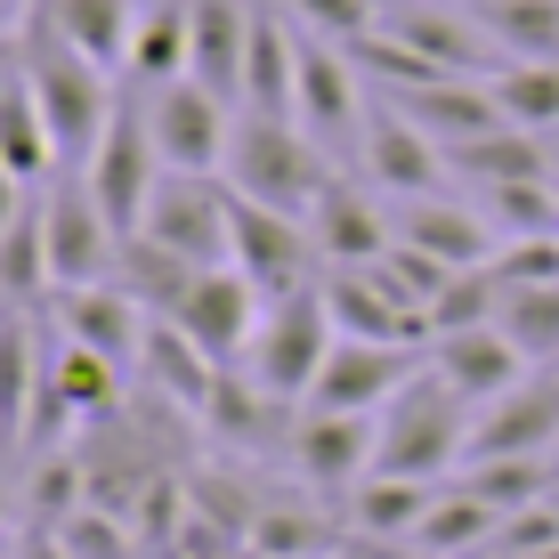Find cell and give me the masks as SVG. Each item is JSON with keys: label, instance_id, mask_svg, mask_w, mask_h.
Returning <instances> with one entry per match:
<instances>
[{"label": "cell", "instance_id": "f907efd6", "mask_svg": "<svg viewBox=\"0 0 559 559\" xmlns=\"http://www.w3.org/2000/svg\"><path fill=\"white\" fill-rule=\"evenodd\" d=\"M551 511H559V478H551Z\"/></svg>", "mask_w": 559, "mask_h": 559}, {"label": "cell", "instance_id": "ffe728a7", "mask_svg": "<svg viewBox=\"0 0 559 559\" xmlns=\"http://www.w3.org/2000/svg\"><path fill=\"white\" fill-rule=\"evenodd\" d=\"M390 219H397V243H414V252H430L447 267H487L503 252L495 219L478 203H454V195H414V203H397Z\"/></svg>", "mask_w": 559, "mask_h": 559}, {"label": "cell", "instance_id": "d6986e66", "mask_svg": "<svg viewBox=\"0 0 559 559\" xmlns=\"http://www.w3.org/2000/svg\"><path fill=\"white\" fill-rule=\"evenodd\" d=\"M430 373L447 381L454 397H471V406H495V397L519 390L535 365L511 349L503 324H471V333H438V341H430Z\"/></svg>", "mask_w": 559, "mask_h": 559}, {"label": "cell", "instance_id": "3957f363", "mask_svg": "<svg viewBox=\"0 0 559 559\" xmlns=\"http://www.w3.org/2000/svg\"><path fill=\"white\" fill-rule=\"evenodd\" d=\"M471 397H454L438 373H414L406 390L381 406V462L373 471L390 478H447L462 471V454H471Z\"/></svg>", "mask_w": 559, "mask_h": 559}, {"label": "cell", "instance_id": "7bdbcfd3", "mask_svg": "<svg viewBox=\"0 0 559 559\" xmlns=\"http://www.w3.org/2000/svg\"><path fill=\"white\" fill-rule=\"evenodd\" d=\"M284 9H293L300 33H317V41H341V49H357L365 33L381 25V0H284Z\"/></svg>", "mask_w": 559, "mask_h": 559}, {"label": "cell", "instance_id": "83f0119b", "mask_svg": "<svg viewBox=\"0 0 559 559\" xmlns=\"http://www.w3.org/2000/svg\"><path fill=\"white\" fill-rule=\"evenodd\" d=\"M0 163H9L25 187H49L57 170H66L57 130H49V114H41V98H33L25 73H16V82H0Z\"/></svg>", "mask_w": 559, "mask_h": 559}, {"label": "cell", "instance_id": "7402d4cb", "mask_svg": "<svg viewBox=\"0 0 559 559\" xmlns=\"http://www.w3.org/2000/svg\"><path fill=\"white\" fill-rule=\"evenodd\" d=\"M195 73V16L187 0H139V33H130V57H122V82L139 90H170Z\"/></svg>", "mask_w": 559, "mask_h": 559}, {"label": "cell", "instance_id": "e575fe53", "mask_svg": "<svg viewBox=\"0 0 559 559\" xmlns=\"http://www.w3.org/2000/svg\"><path fill=\"white\" fill-rule=\"evenodd\" d=\"M252 551L260 559H324V551H341V535H333V519L317 511V495H260Z\"/></svg>", "mask_w": 559, "mask_h": 559}, {"label": "cell", "instance_id": "7dc6e473", "mask_svg": "<svg viewBox=\"0 0 559 559\" xmlns=\"http://www.w3.org/2000/svg\"><path fill=\"white\" fill-rule=\"evenodd\" d=\"M324 559H390L381 544H341V551H324Z\"/></svg>", "mask_w": 559, "mask_h": 559}, {"label": "cell", "instance_id": "52a82bcc", "mask_svg": "<svg viewBox=\"0 0 559 559\" xmlns=\"http://www.w3.org/2000/svg\"><path fill=\"white\" fill-rule=\"evenodd\" d=\"M49 267H57V293H73V284H114V267H122V236H114V219L98 211L82 170H57L49 179ZM49 293V300H57Z\"/></svg>", "mask_w": 559, "mask_h": 559}, {"label": "cell", "instance_id": "5bb4252c", "mask_svg": "<svg viewBox=\"0 0 559 559\" xmlns=\"http://www.w3.org/2000/svg\"><path fill=\"white\" fill-rule=\"evenodd\" d=\"M559 447V365H535L519 390H503L495 406L471 414V454L462 462H495V454H551Z\"/></svg>", "mask_w": 559, "mask_h": 559}, {"label": "cell", "instance_id": "c3c4849f", "mask_svg": "<svg viewBox=\"0 0 559 559\" xmlns=\"http://www.w3.org/2000/svg\"><path fill=\"white\" fill-rule=\"evenodd\" d=\"M0 544H9V487H0Z\"/></svg>", "mask_w": 559, "mask_h": 559}, {"label": "cell", "instance_id": "f1b7e54d", "mask_svg": "<svg viewBox=\"0 0 559 559\" xmlns=\"http://www.w3.org/2000/svg\"><path fill=\"white\" fill-rule=\"evenodd\" d=\"M139 373L154 381V397H170L179 414H203V406H211V381H219V365H211L170 317H154V324H146V349H139Z\"/></svg>", "mask_w": 559, "mask_h": 559}, {"label": "cell", "instance_id": "816d5d0a", "mask_svg": "<svg viewBox=\"0 0 559 559\" xmlns=\"http://www.w3.org/2000/svg\"><path fill=\"white\" fill-rule=\"evenodd\" d=\"M9 551H16V544H0V559H9Z\"/></svg>", "mask_w": 559, "mask_h": 559}, {"label": "cell", "instance_id": "9a60e30c", "mask_svg": "<svg viewBox=\"0 0 559 559\" xmlns=\"http://www.w3.org/2000/svg\"><path fill=\"white\" fill-rule=\"evenodd\" d=\"M308 260H324L317 236H308V219H293V211H267V203H252V195H236V267L260 284V300L317 284V276H308Z\"/></svg>", "mask_w": 559, "mask_h": 559}, {"label": "cell", "instance_id": "7a4b0ae2", "mask_svg": "<svg viewBox=\"0 0 559 559\" xmlns=\"http://www.w3.org/2000/svg\"><path fill=\"white\" fill-rule=\"evenodd\" d=\"M333 170H341L333 154L300 122H276V114H243L236 139H227V187L267 211H293V219H308V203L333 187Z\"/></svg>", "mask_w": 559, "mask_h": 559}, {"label": "cell", "instance_id": "5b68a950", "mask_svg": "<svg viewBox=\"0 0 559 559\" xmlns=\"http://www.w3.org/2000/svg\"><path fill=\"white\" fill-rule=\"evenodd\" d=\"M139 236H154L163 252H179L187 267H236V187L163 170Z\"/></svg>", "mask_w": 559, "mask_h": 559}, {"label": "cell", "instance_id": "30bf717a", "mask_svg": "<svg viewBox=\"0 0 559 559\" xmlns=\"http://www.w3.org/2000/svg\"><path fill=\"white\" fill-rule=\"evenodd\" d=\"M284 454H293V471L317 495H349L381 462V414H317L308 406L293 421V438H284Z\"/></svg>", "mask_w": 559, "mask_h": 559}, {"label": "cell", "instance_id": "44dd1931", "mask_svg": "<svg viewBox=\"0 0 559 559\" xmlns=\"http://www.w3.org/2000/svg\"><path fill=\"white\" fill-rule=\"evenodd\" d=\"M324 308H333V324L349 341H390V349H430V324H421V308H406L381 284V267H333L324 276Z\"/></svg>", "mask_w": 559, "mask_h": 559}, {"label": "cell", "instance_id": "d4e9b609", "mask_svg": "<svg viewBox=\"0 0 559 559\" xmlns=\"http://www.w3.org/2000/svg\"><path fill=\"white\" fill-rule=\"evenodd\" d=\"M341 503H349L357 544L406 551V544H414V527H421V511L438 503V478H390V471H373L365 487H349V495H341Z\"/></svg>", "mask_w": 559, "mask_h": 559}, {"label": "cell", "instance_id": "836d02e7", "mask_svg": "<svg viewBox=\"0 0 559 559\" xmlns=\"http://www.w3.org/2000/svg\"><path fill=\"white\" fill-rule=\"evenodd\" d=\"M447 170L454 179H471V187H511V179H551V139H535V130H487V139H471V146H454L447 154Z\"/></svg>", "mask_w": 559, "mask_h": 559}, {"label": "cell", "instance_id": "ee69618b", "mask_svg": "<svg viewBox=\"0 0 559 559\" xmlns=\"http://www.w3.org/2000/svg\"><path fill=\"white\" fill-rule=\"evenodd\" d=\"M551 544H559V511H551V503H535V511H511L503 527H495L487 559H544Z\"/></svg>", "mask_w": 559, "mask_h": 559}, {"label": "cell", "instance_id": "8d00e7d4", "mask_svg": "<svg viewBox=\"0 0 559 559\" xmlns=\"http://www.w3.org/2000/svg\"><path fill=\"white\" fill-rule=\"evenodd\" d=\"M478 211L495 219L503 243L559 236V179H511V187H478Z\"/></svg>", "mask_w": 559, "mask_h": 559}, {"label": "cell", "instance_id": "d590c367", "mask_svg": "<svg viewBox=\"0 0 559 559\" xmlns=\"http://www.w3.org/2000/svg\"><path fill=\"white\" fill-rule=\"evenodd\" d=\"M551 478H559V462H551V454H495V462H462L454 487H471L495 519H511V511L551 503Z\"/></svg>", "mask_w": 559, "mask_h": 559}, {"label": "cell", "instance_id": "6da1fadb", "mask_svg": "<svg viewBox=\"0 0 559 559\" xmlns=\"http://www.w3.org/2000/svg\"><path fill=\"white\" fill-rule=\"evenodd\" d=\"M25 82H33V98H41L49 130H57V154H66V170H82L90 154H98L114 106L130 98L122 73H106L98 57H82L73 41H57L41 16H33V41H25Z\"/></svg>", "mask_w": 559, "mask_h": 559}, {"label": "cell", "instance_id": "ba28073f", "mask_svg": "<svg viewBox=\"0 0 559 559\" xmlns=\"http://www.w3.org/2000/svg\"><path fill=\"white\" fill-rule=\"evenodd\" d=\"M146 130H154V154H163V170H187V179H211V170H227V139H236V122H227V98H211L203 82H170V90H146Z\"/></svg>", "mask_w": 559, "mask_h": 559}, {"label": "cell", "instance_id": "74e56055", "mask_svg": "<svg viewBox=\"0 0 559 559\" xmlns=\"http://www.w3.org/2000/svg\"><path fill=\"white\" fill-rule=\"evenodd\" d=\"M495 324L511 333V349L527 365H559V284H511Z\"/></svg>", "mask_w": 559, "mask_h": 559}, {"label": "cell", "instance_id": "bcb514c9", "mask_svg": "<svg viewBox=\"0 0 559 559\" xmlns=\"http://www.w3.org/2000/svg\"><path fill=\"white\" fill-rule=\"evenodd\" d=\"M25 195H33V187L16 179L9 163H0V236H9V219H16V211H25Z\"/></svg>", "mask_w": 559, "mask_h": 559}, {"label": "cell", "instance_id": "4dcf8cb0", "mask_svg": "<svg viewBox=\"0 0 559 559\" xmlns=\"http://www.w3.org/2000/svg\"><path fill=\"white\" fill-rule=\"evenodd\" d=\"M503 66H559V0H462Z\"/></svg>", "mask_w": 559, "mask_h": 559}, {"label": "cell", "instance_id": "9c48e42d", "mask_svg": "<svg viewBox=\"0 0 559 559\" xmlns=\"http://www.w3.org/2000/svg\"><path fill=\"white\" fill-rule=\"evenodd\" d=\"M260 308L267 300H260V284L243 276V267H195V284L179 293L170 324H179L211 365H236L243 349H252V333H260Z\"/></svg>", "mask_w": 559, "mask_h": 559}, {"label": "cell", "instance_id": "b9f144b4", "mask_svg": "<svg viewBox=\"0 0 559 559\" xmlns=\"http://www.w3.org/2000/svg\"><path fill=\"white\" fill-rule=\"evenodd\" d=\"M25 511H33V527H66V519H82L90 511V471L73 454H41V471H33V487H25Z\"/></svg>", "mask_w": 559, "mask_h": 559}, {"label": "cell", "instance_id": "277c9868", "mask_svg": "<svg viewBox=\"0 0 559 559\" xmlns=\"http://www.w3.org/2000/svg\"><path fill=\"white\" fill-rule=\"evenodd\" d=\"M333 341H341V324H333V308H324V284L276 293L260 308V333H252V349H243V373H252L267 397H284V406H308Z\"/></svg>", "mask_w": 559, "mask_h": 559}, {"label": "cell", "instance_id": "ab89813d", "mask_svg": "<svg viewBox=\"0 0 559 559\" xmlns=\"http://www.w3.org/2000/svg\"><path fill=\"white\" fill-rule=\"evenodd\" d=\"M495 106H503V122L535 130V139H551L559 130V66H495Z\"/></svg>", "mask_w": 559, "mask_h": 559}, {"label": "cell", "instance_id": "cb8c5ba5", "mask_svg": "<svg viewBox=\"0 0 559 559\" xmlns=\"http://www.w3.org/2000/svg\"><path fill=\"white\" fill-rule=\"evenodd\" d=\"M33 390H49L33 308H0V447H33Z\"/></svg>", "mask_w": 559, "mask_h": 559}, {"label": "cell", "instance_id": "60d3db41", "mask_svg": "<svg viewBox=\"0 0 559 559\" xmlns=\"http://www.w3.org/2000/svg\"><path fill=\"white\" fill-rule=\"evenodd\" d=\"M503 293H511V284L495 276V260H487V267H454L447 293L430 300V341H438V333H471V324H495Z\"/></svg>", "mask_w": 559, "mask_h": 559}, {"label": "cell", "instance_id": "f6af8a7d", "mask_svg": "<svg viewBox=\"0 0 559 559\" xmlns=\"http://www.w3.org/2000/svg\"><path fill=\"white\" fill-rule=\"evenodd\" d=\"M9 559H73V551H66V535H57V527H25Z\"/></svg>", "mask_w": 559, "mask_h": 559}, {"label": "cell", "instance_id": "f35d334b", "mask_svg": "<svg viewBox=\"0 0 559 559\" xmlns=\"http://www.w3.org/2000/svg\"><path fill=\"white\" fill-rule=\"evenodd\" d=\"M114 284H130L154 317H170V308H179V293L195 284V267H187L179 252H163L154 236H122V267H114Z\"/></svg>", "mask_w": 559, "mask_h": 559}, {"label": "cell", "instance_id": "7c38bea8", "mask_svg": "<svg viewBox=\"0 0 559 559\" xmlns=\"http://www.w3.org/2000/svg\"><path fill=\"white\" fill-rule=\"evenodd\" d=\"M390 41H406L414 57H430L438 73H495L503 57H495L487 25H478L471 9H454V0H381V25Z\"/></svg>", "mask_w": 559, "mask_h": 559}, {"label": "cell", "instance_id": "681fc988", "mask_svg": "<svg viewBox=\"0 0 559 559\" xmlns=\"http://www.w3.org/2000/svg\"><path fill=\"white\" fill-rule=\"evenodd\" d=\"M551 179H559V130H551Z\"/></svg>", "mask_w": 559, "mask_h": 559}, {"label": "cell", "instance_id": "603a6c76", "mask_svg": "<svg viewBox=\"0 0 559 559\" xmlns=\"http://www.w3.org/2000/svg\"><path fill=\"white\" fill-rule=\"evenodd\" d=\"M187 16H195V73L187 82H203L211 98L236 106L243 57H252V0H187Z\"/></svg>", "mask_w": 559, "mask_h": 559}, {"label": "cell", "instance_id": "4fadbf2b", "mask_svg": "<svg viewBox=\"0 0 559 559\" xmlns=\"http://www.w3.org/2000/svg\"><path fill=\"white\" fill-rule=\"evenodd\" d=\"M421 373V349H390V341H333V357H324L317 390H308V406L317 414H381L397 390Z\"/></svg>", "mask_w": 559, "mask_h": 559}, {"label": "cell", "instance_id": "4316f807", "mask_svg": "<svg viewBox=\"0 0 559 559\" xmlns=\"http://www.w3.org/2000/svg\"><path fill=\"white\" fill-rule=\"evenodd\" d=\"M284 414H293L284 397H267L252 373H227V365H219L211 406H203L211 438H227V447H284V438H293V421H284Z\"/></svg>", "mask_w": 559, "mask_h": 559}, {"label": "cell", "instance_id": "e0dca14e", "mask_svg": "<svg viewBox=\"0 0 559 559\" xmlns=\"http://www.w3.org/2000/svg\"><path fill=\"white\" fill-rule=\"evenodd\" d=\"M308 236H317V252L333 260V267H373V260L397 243V219L365 195L349 170H333V187L308 203Z\"/></svg>", "mask_w": 559, "mask_h": 559}, {"label": "cell", "instance_id": "2e32d148", "mask_svg": "<svg viewBox=\"0 0 559 559\" xmlns=\"http://www.w3.org/2000/svg\"><path fill=\"white\" fill-rule=\"evenodd\" d=\"M49 317H57V333H66V341H82V349H98L114 365H139L154 308L130 293V284H73V293L49 300Z\"/></svg>", "mask_w": 559, "mask_h": 559}, {"label": "cell", "instance_id": "484cf974", "mask_svg": "<svg viewBox=\"0 0 559 559\" xmlns=\"http://www.w3.org/2000/svg\"><path fill=\"white\" fill-rule=\"evenodd\" d=\"M41 406L73 414V421H114V414H122V365L98 357V349H82V341H57Z\"/></svg>", "mask_w": 559, "mask_h": 559}, {"label": "cell", "instance_id": "8fae6325", "mask_svg": "<svg viewBox=\"0 0 559 559\" xmlns=\"http://www.w3.org/2000/svg\"><path fill=\"white\" fill-rule=\"evenodd\" d=\"M365 179L381 187V195H397V203H414V195H447V146L430 139V130L414 122V114H397L390 98L373 90V122H365Z\"/></svg>", "mask_w": 559, "mask_h": 559}, {"label": "cell", "instance_id": "8992f818", "mask_svg": "<svg viewBox=\"0 0 559 559\" xmlns=\"http://www.w3.org/2000/svg\"><path fill=\"white\" fill-rule=\"evenodd\" d=\"M82 179H90V195H98V211L114 219V236H139L146 227V203H154V187H163V154H154V130H146L139 98L114 106V122H106L98 154L82 163Z\"/></svg>", "mask_w": 559, "mask_h": 559}, {"label": "cell", "instance_id": "f546056e", "mask_svg": "<svg viewBox=\"0 0 559 559\" xmlns=\"http://www.w3.org/2000/svg\"><path fill=\"white\" fill-rule=\"evenodd\" d=\"M41 25L82 57H98L106 73H122L130 33H139V0H41Z\"/></svg>", "mask_w": 559, "mask_h": 559}, {"label": "cell", "instance_id": "1f68e13d", "mask_svg": "<svg viewBox=\"0 0 559 559\" xmlns=\"http://www.w3.org/2000/svg\"><path fill=\"white\" fill-rule=\"evenodd\" d=\"M495 527H503V519L478 503L471 487H454V478H447V487H438V503L421 511V527H414L406 551H421V559H487Z\"/></svg>", "mask_w": 559, "mask_h": 559}, {"label": "cell", "instance_id": "ac0fdd59", "mask_svg": "<svg viewBox=\"0 0 559 559\" xmlns=\"http://www.w3.org/2000/svg\"><path fill=\"white\" fill-rule=\"evenodd\" d=\"M381 98H390L397 114H414L447 154L471 146V139H487V130H503V106H495L487 73H438V82H421V90H381Z\"/></svg>", "mask_w": 559, "mask_h": 559}, {"label": "cell", "instance_id": "f5cc1de1", "mask_svg": "<svg viewBox=\"0 0 559 559\" xmlns=\"http://www.w3.org/2000/svg\"><path fill=\"white\" fill-rule=\"evenodd\" d=\"M544 559H559V544H551V551H544Z\"/></svg>", "mask_w": 559, "mask_h": 559}, {"label": "cell", "instance_id": "d6a6232c", "mask_svg": "<svg viewBox=\"0 0 559 559\" xmlns=\"http://www.w3.org/2000/svg\"><path fill=\"white\" fill-rule=\"evenodd\" d=\"M57 293V267H49V211L33 195L0 236V308H41Z\"/></svg>", "mask_w": 559, "mask_h": 559}]
</instances>
